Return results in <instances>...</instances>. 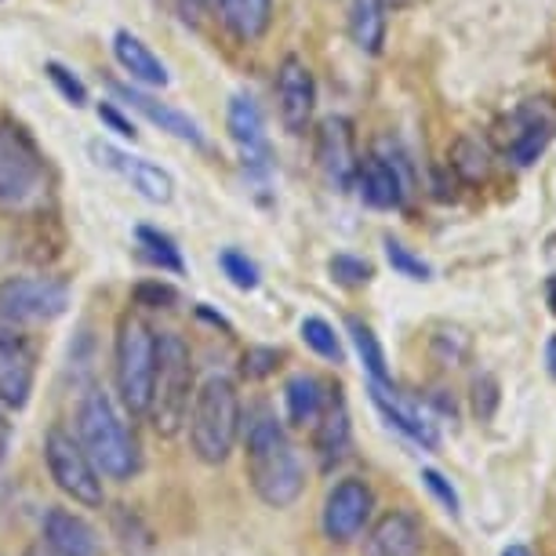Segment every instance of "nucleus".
Segmentation results:
<instances>
[{
  "label": "nucleus",
  "instance_id": "obj_43",
  "mask_svg": "<svg viewBox=\"0 0 556 556\" xmlns=\"http://www.w3.org/2000/svg\"><path fill=\"white\" fill-rule=\"evenodd\" d=\"M23 556H55V553H51L48 545H29V549H26Z\"/></svg>",
  "mask_w": 556,
  "mask_h": 556
},
{
  "label": "nucleus",
  "instance_id": "obj_20",
  "mask_svg": "<svg viewBox=\"0 0 556 556\" xmlns=\"http://www.w3.org/2000/svg\"><path fill=\"white\" fill-rule=\"evenodd\" d=\"M350 440H353V429H350V407H345V396L342 390L334 386L328 393V404H324L320 418L313 422V447L320 455V466L331 469L350 455Z\"/></svg>",
  "mask_w": 556,
  "mask_h": 556
},
{
  "label": "nucleus",
  "instance_id": "obj_21",
  "mask_svg": "<svg viewBox=\"0 0 556 556\" xmlns=\"http://www.w3.org/2000/svg\"><path fill=\"white\" fill-rule=\"evenodd\" d=\"M45 545L55 556H102L99 531L70 509H48Z\"/></svg>",
  "mask_w": 556,
  "mask_h": 556
},
{
  "label": "nucleus",
  "instance_id": "obj_15",
  "mask_svg": "<svg viewBox=\"0 0 556 556\" xmlns=\"http://www.w3.org/2000/svg\"><path fill=\"white\" fill-rule=\"evenodd\" d=\"M226 128L233 135V142L244 153V167L251 175H269V142H266V121L255 99L233 96L226 106Z\"/></svg>",
  "mask_w": 556,
  "mask_h": 556
},
{
  "label": "nucleus",
  "instance_id": "obj_19",
  "mask_svg": "<svg viewBox=\"0 0 556 556\" xmlns=\"http://www.w3.org/2000/svg\"><path fill=\"white\" fill-rule=\"evenodd\" d=\"M37 382V356L29 342H0V407L23 412Z\"/></svg>",
  "mask_w": 556,
  "mask_h": 556
},
{
  "label": "nucleus",
  "instance_id": "obj_2",
  "mask_svg": "<svg viewBox=\"0 0 556 556\" xmlns=\"http://www.w3.org/2000/svg\"><path fill=\"white\" fill-rule=\"evenodd\" d=\"M48 204V156L15 117H0V212L40 215Z\"/></svg>",
  "mask_w": 556,
  "mask_h": 556
},
{
  "label": "nucleus",
  "instance_id": "obj_30",
  "mask_svg": "<svg viewBox=\"0 0 556 556\" xmlns=\"http://www.w3.org/2000/svg\"><path fill=\"white\" fill-rule=\"evenodd\" d=\"M302 342H306L317 356H324V361H331V364L345 361V350H342L339 334H334L331 324L320 320V317H306V320H302Z\"/></svg>",
  "mask_w": 556,
  "mask_h": 556
},
{
  "label": "nucleus",
  "instance_id": "obj_37",
  "mask_svg": "<svg viewBox=\"0 0 556 556\" xmlns=\"http://www.w3.org/2000/svg\"><path fill=\"white\" fill-rule=\"evenodd\" d=\"M277 361H280L277 350H269V345H255V350L244 353V364H240V371H244L248 379H266V375H273L280 367Z\"/></svg>",
  "mask_w": 556,
  "mask_h": 556
},
{
  "label": "nucleus",
  "instance_id": "obj_40",
  "mask_svg": "<svg viewBox=\"0 0 556 556\" xmlns=\"http://www.w3.org/2000/svg\"><path fill=\"white\" fill-rule=\"evenodd\" d=\"M8 444H12V422H8V415L0 412V458H4Z\"/></svg>",
  "mask_w": 556,
  "mask_h": 556
},
{
  "label": "nucleus",
  "instance_id": "obj_38",
  "mask_svg": "<svg viewBox=\"0 0 556 556\" xmlns=\"http://www.w3.org/2000/svg\"><path fill=\"white\" fill-rule=\"evenodd\" d=\"M96 113H99V121L106 124L110 131H117V135H121V139H131V142L139 139V131H135L131 117H124V113H121L117 106H113V102H102V106H99Z\"/></svg>",
  "mask_w": 556,
  "mask_h": 556
},
{
  "label": "nucleus",
  "instance_id": "obj_41",
  "mask_svg": "<svg viewBox=\"0 0 556 556\" xmlns=\"http://www.w3.org/2000/svg\"><path fill=\"white\" fill-rule=\"evenodd\" d=\"M545 364H549V375L556 379V334L549 339V345H545Z\"/></svg>",
  "mask_w": 556,
  "mask_h": 556
},
{
  "label": "nucleus",
  "instance_id": "obj_25",
  "mask_svg": "<svg viewBox=\"0 0 556 556\" xmlns=\"http://www.w3.org/2000/svg\"><path fill=\"white\" fill-rule=\"evenodd\" d=\"M386 12H390L386 0H353L350 4V37L367 55H379L386 45Z\"/></svg>",
  "mask_w": 556,
  "mask_h": 556
},
{
  "label": "nucleus",
  "instance_id": "obj_34",
  "mask_svg": "<svg viewBox=\"0 0 556 556\" xmlns=\"http://www.w3.org/2000/svg\"><path fill=\"white\" fill-rule=\"evenodd\" d=\"M135 306L142 309H172L178 302V291L172 285H164V280H142V285H135Z\"/></svg>",
  "mask_w": 556,
  "mask_h": 556
},
{
  "label": "nucleus",
  "instance_id": "obj_3",
  "mask_svg": "<svg viewBox=\"0 0 556 556\" xmlns=\"http://www.w3.org/2000/svg\"><path fill=\"white\" fill-rule=\"evenodd\" d=\"M77 440L102 477L110 480H131L139 473V440L117 412L113 396L106 390H88L77 407Z\"/></svg>",
  "mask_w": 556,
  "mask_h": 556
},
{
  "label": "nucleus",
  "instance_id": "obj_33",
  "mask_svg": "<svg viewBox=\"0 0 556 556\" xmlns=\"http://www.w3.org/2000/svg\"><path fill=\"white\" fill-rule=\"evenodd\" d=\"M386 258H390V266L407 280H429V277H433L429 262H422L412 248H404L401 240H393V237H386Z\"/></svg>",
  "mask_w": 556,
  "mask_h": 556
},
{
  "label": "nucleus",
  "instance_id": "obj_24",
  "mask_svg": "<svg viewBox=\"0 0 556 556\" xmlns=\"http://www.w3.org/2000/svg\"><path fill=\"white\" fill-rule=\"evenodd\" d=\"M328 393L331 386H324L320 379L313 375H295L288 386H285V407H288V418L302 429H313V422L320 418L324 404H328Z\"/></svg>",
  "mask_w": 556,
  "mask_h": 556
},
{
  "label": "nucleus",
  "instance_id": "obj_42",
  "mask_svg": "<svg viewBox=\"0 0 556 556\" xmlns=\"http://www.w3.org/2000/svg\"><path fill=\"white\" fill-rule=\"evenodd\" d=\"M502 556H534L528 545H520V542H513V545H506V549H502Z\"/></svg>",
  "mask_w": 556,
  "mask_h": 556
},
{
  "label": "nucleus",
  "instance_id": "obj_32",
  "mask_svg": "<svg viewBox=\"0 0 556 556\" xmlns=\"http://www.w3.org/2000/svg\"><path fill=\"white\" fill-rule=\"evenodd\" d=\"M45 73H48V80L55 84L59 96L66 99L73 110L88 106V88H84V80L70 66H62V62H45Z\"/></svg>",
  "mask_w": 556,
  "mask_h": 556
},
{
  "label": "nucleus",
  "instance_id": "obj_36",
  "mask_svg": "<svg viewBox=\"0 0 556 556\" xmlns=\"http://www.w3.org/2000/svg\"><path fill=\"white\" fill-rule=\"evenodd\" d=\"M422 484H426V491L433 495L440 506H444L451 517H458L462 513V502H458V491L451 488V480L440 473V469H422Z\"/></svg>",
  "mask_w": 556,
  "mask_h": 556
},
{
  "label": "nucleus",
  "instance_id": "obj_4",
  "mask_svg": "<svg viewBox=\"0 0 556 556\" xmlns=\"http://www.w3.org/2000/svg\"><path fill=\"white\" fill-rule=\"evenodd\" d=\"M190 447L204 466H223L233 455L244 418H240V396L237 386L229 379H207L201 390L193 393L190 415Z\"/></svg>",
  "mask_w": 556,
  "mask_h": 556
},
{
  "label": "nucleus",
  "instance_id": "obj_26",
  "mask_svg": "<svg viewBox=\"0 0 556 556\" xmlns=\"http://www.w3.org/2000/svg\"><path fill=\"white\" fill-rule=\"evenodd\" d=\"M135 240H139L146 262H153V266L161 269V273H182L186 269L182 251H178V244L164 233V229L139 226V229H135Z\"/></svg>",
  "mask_w": 556,
  "mask_h": 556
},
{
  "label": "nucleus",
  "instance_id": "obj_10",
  "mask_svg": "<svg viewBox=\"0 0 556 556\" xmlns=\"http://www.w3.org/2000/svg\"><path fill=\"white\" fill-rule=\"evenodd\" d=\"M91 156H96L99 167H110L117 172L124 182H131V190L150 204H172L175 201V178L167 167L146 161V156H135L128 150H117L110 142H91L88 146Z\"/></svg>",
  "mask_w": 556,
  "mask_h": 556
},
{
  "label": "nucleus",
  "instance_id": "obj_44",
  "mask_svg": "<svg viewBox=\"0 0 556 556\" xmlns=\"http://www.w3.org/2000/svg\"><path fill=\"white\" fill-rule=\"evenodd\" d=\"M549 306H553V313H556V277L549 280Z\"/></svg>",
  "mask_w": 556,
  "mask_h": 556
},
{
  "label": "nucleus",
  "instance_id": "obj_16",
  "mask_svg": "<svg viewBox=\"0 0 556 556\" xmlns=\"http://www.w3.org/2000/svg\"><path fill=\"white\" fill-rule=\"evenodd\" d=\"M371 401L382 412L386 422H390L393 429H401V433L412 440V444L426 447V451L440 447L437 426L429 422V418L422 415V407H418L415 401H407V396L396 390L393 382H371Z\"/></svg>",
  "mask_w": 556,
  "mask_h": 556
},
{
  "label": "nucleus",
  "instance_id": "obj_47",
  "mask_svg": "<svg viewBox=\"0 0 556 556\" xmlns=\"http://www.w3.org/2000/svg\"><path fill=\"white\" fill-rule=\"evenodd\" d=\"M0 462H4V458H0Z\"/></svg>",
  "mask_w": 556,
  "mask_h": 556
},
{
  "label": "nucleus",
  "instance_id": "obj_13",
  "mask_svg": "<svg viewBox=\"0 0 556 556\" xmlns=\"http://www.w3.org/2000/svg\"><path fill=\"white\" fill-rule=\"evenodd\" d=\"M277 110L280 124L291 135L309 131L313 110H317V80L299 55H285V62L277 66Z\"/></svg>",
  "mask_w": 556,
  "mask_h": 556
},
{
  "label": "nucleus",
  "instance_id": "obj_45",
  "mask_svg": "<svg viewBox=\"0 0 556 556\" xmlns=\"http://www.w3.org/2000/svg\"><path fill=\"white\" fill-rule=\"evenodd\" d=\"M396 4H407V0H386V8H396Z\"/></svg>",
  "mask_w": 556,
  "mask_h": 556
},
{
  "label": "nucleus",
  "instance_id": "obj_22",
  "mask_svg": "<svg viewBox=\"0 0 556 556\" xmlns=\"http://www.w3.org/2000/svg\"><path fill=\"white\" fill-rule=\"evenodd\" d=\"M113 59H117V66L128 73L139 88H167V80H172L161 55H156L142 37H135L131 29H117V34H113Z\"/></svg>",
  "mask_w": 556,
  "mask_h": 556
},
{
  "label": "nucleus",
  "instance_id": "obj_18",
  "mask_svg": "<svg viewBox=\"0 0 556 556\" xmlns=\"http://www.w3.org/2000/svg\"><path fill=\"white\" fill-rule=\"evenodd\" d=\"M422 553V523L415 513L393 509L371 523L364 534L361 556H418Z\"/></svg>",
  "mask_w": 556,
  "mask_h": 556
},
{
  "label": "nucleus",
  "instance_id": "obj_5",
  "mask_svg": "<svg viewBox=\"0 0 556 556\" xmlns=\"http://www.w3.org/2000/svg\"><path fill=\"white\" fill-rule=\"evenodd\" d=\"M193 404V353L182 334H156V371L150 393V422L161 437L186 426Z\"/></svg>",
  "mask_w": 556,
  "mask_h": 556
},
{
  "label": "nucleus",
  "instance_id": "obj_12",
  "mask_svg": "<svg viewBox=\"0 0 556 556\" xmlns=\"http://www.w3.org/2000/svg\"><path fill=\"white\" fill-rule=\"evenodd\" d=\"M313 156H317L320 175L328 178L331 190H353V178H356V135L353 124L345 117H324L317 128V142H313Z\"/></svg>",
  "mask_w": 556,
  "mask_h": 556
},
{
  "label": "nucleus",
  "instance_id": "obj_46",
  "mask_svg": "<svg viewBox=\"0 0 556 556\" xmlns=\"http://www.w3.org/2000/svg\"><path fill=\"white\" fill-rule=\"evenodd\" d=\"M207 4H212V8H215V4H218V0H207Z\"/></svg>",
  "mask_w": 556,
  "mask_h": 556
},
{
  "label": "nucleus",
  "instance_id": "obj_39",
  "mask_svg": "<svg viewBox=\"0 0 556 556\" xmlns=\"http://www.w3.org/2000/svg\"><path fill=\"white\" fill-rule=\"evenodd\" d=\"M23 339L26 334H23V328H18V320L0 313V342H23Z\"/></svg>",
  "mask_w": 556,
  "mask_h": 556
},
{
  "label": "nucleus",
  "instance_id": "obj_6",
  "mask_svg": "<svg viewBox=\"0 0 556 556\" xmlns=\"http://www.w3.org/2000/svg\"><path fill=\"white\" fill-rule=\"evenodd\" d=\"M153 371H156V331L139 313H124L117 324V342H113V375H117L121 404L135 418L150 412Z\"/></svg>",
  "mask_w": 556,
  "mask_h": 556
},
{
  "label": "nucleus",
  "instance_id": "obj_35",
  "mask_svg": "<svg viewBox=\"0 0 556 556\" xmlns=\"http://www.w3.org/2000/svg\"><path fill=\"white\" fill-rule=\"evenodd\" d=\"M331 277L334 285L342 288H364L371 280V266L364 258H353V255H334L331 258Z\"/></svg>",
  "mask_w": 556,
  "mask_h": 556
},
{
  "label": "nucleus",
  "instance_id": "obj_14",
  "mask_svg": "<svg viewBox=\"0 0 556 556\" xmlns=\"http://www.w3.org/2000/svg\"><path fill=\"white\" fill-rule=\"evenodd\" d=\"M110 88H113V96L124 102V106L135 110V113H142V117L150 121L153 128L167 131L172 139L186 142V146H204L201 124H197L190 113H182V110L167 106V102H161V99H153L150 88H139V84H110Z\"/></svg>",
  "mask_w": 556,
  "mask_h": 556
},
{
  "label": "nucleus",
  "instance_id": "obj_29",
  "mask_svg": "<svg viewBox=\"0 0 556 556\" xmlns=\"http://www.w3.org/2000/svg\"><path fill=\"white\" fill-rule=\"evenodd\" d=\"M113 531L121 534V545H124V553H128V556H146L153 549L150 528H146L139 513H131L128 506H121L117 513H113Z\"/></svg>",
  "mask_w": 556,
  "mask_h": 556
},
{
  "label": "nucleus",
  "instance_id": "obj_8",
  "mask_svg": "<svg viewBox=\"0 0 556 556\" xmlns=\"http://www.w3.org/2000/svg\"><path fill=\"white\" fill-rule=\"evenodd\" d=\"M70 309V285L59 277H8L0 285V313L18 324L59 320Z\"/></svg>",
  "mask_w": 556,
  "mask_h": 556
},
{
  "label": "nucleus",
  "instance_id": "obj_1",
  "mask_svg": "<svg viewBox=\"0 0 556 556\" xmlns=\"http://www.w3.org/2000/svg\"><path fill=\"white\" fill-rule=\"evenodd\" d=\"M248 480L269 509H288L306 488L299 451L269 412H258L248 422Z\"/></svg>",
  "mask_w": 556,
  "mask_h": 556
},
{
  "label": "nucleus",
  "instance_id": "obj_31",
  "mask_svg": "<svg viewBox=\"0 0 556 556\" xmlns=\"http://www.w3.org/2000/svg\"><path fill=\"white\" fill-rule=\"evenodd\" d=\"M218 266H223V273L229 277V285H233V288H240V291H255L258 288L262 273H258L255 262L244 255V251L226 248L223 255H218Z\"/></svg>",
  "mask_w": 556,
  "mask_h": 556
},
{
  "label": "nucleus",
  "instance_id": "obj_11",
  "mask_svg": "<svg viewBox=\"0 0 556 556\" xmlns=\"http://www.w3.org/2000/svg\"><path fill=\"white\" fill-rule=\"evenodd\" d=\"M506 156L517 167H531L545 153L556 135V106L553 99H528L506 124Z\"/></svg>",
  "mask_w": 556,
  "mask_h": 556
},
{
  "label": "nucleus",
  "instance_id": "obj_23",
  "mask_svg": "<svg viewBox=\"0 0 556 556\" xmlns=\"http://www.w3.org/2000/svg\"><path fill=\"white\" fill-rule=\"evenodd\" d=\"M215 12L223 15L226 29L244 45L266 37V29L273 23V0H218Z\"/></svg>",
  "mask_w": 556,
  "mask_h": 556
},
{
  "label": "nucleus",
  "instance_id": "obj_17",
  "mask_svg": "<svg viewBox=\"0 0 556 556\" xmlns=\"http://www.w3.org/2000/svg\"><path fill=\"white\" fill-rule=\"evenodd\" d=\"M353 186L361 190V201L367 207H379V212H393V207L404 204L407 175L401 172V161L375 153V156H367V161L356 164Z\"/></svg>",
  "mask_w": 556,
  "mask_h": 556
},
{
  "label": "nucleus",
  "instance_id": "obj_7",
  "mask_svg": "<svg viewBox=\"0 0 556 556\" xmlns=\"http://www.w3.org/2000/svg\"><path fill=\"white\" fill-rule=\"evenodd\" d=\"M45 462L48 473L55 480V488L66 498H73L84 509H99L106 502V491H102V473L91 462V455L84 451V444L73 433H66L62 426L48 429L45 437Z\"/></svg>",
  "mask_w": 556,
  "mask_h": 556
},
{
  "label": "nucleus",
  "instance_id": "obj_9",
  "mask_svg": "<svg viewBox=\"0 0 556 556\" xmlns=\"http://www.w3.org/2000/svg\"><path fill=\"white\" fill-rule=\"evenodd\" d=\"M371 513H375V495L364 480H339L328 498H324V509H320V528H324V539L334 542V545H350L353 539H361L364 528L371 523Z\"/></svg>",
  "mask_w": 556,
  "mask_h": 556
},
{
  "label": "nucleus",
  "instance_id": "obj_28",
  "mask_svg": "<svg viewBox=\"0 0 556 556\" xmlns=\"http://www.w3.org/2000/svg\"><path fill=\"white\" fill-rule=\"evenodd\" d=\"M350 339L356 345V356L364 361L367 367V375H371V382H390V367H386V353H382V345L379 339H375V331L367 328V324L361 317H350Z\"/></svg>",
  "mask_w": 556,
  "mask_h": 556
},
{
  "label": "nucleus",
  "instance_id": "obj_27",
  "mask_svg": "<svg viewBox=\"0 0 556 556\" xmlns=\"http://www.w3.org/2000/svg\"><path fill=\"white\" fill-rule=\"evenodd\" d=\"M451 167H455L462 182H488L491 150L480 139H458L451 146Z\"/></svg>",
  "mask_w": 556,
  "mask_h": 556
}]
</instances>
